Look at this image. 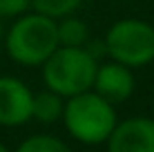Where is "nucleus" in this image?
Instances as JSON below:
<instances>
[{"instance_id":"8","label":"nucleus","mask_w":154,"mask_h":152,"mask_svg":"<svg viewBox=\"0 0 154 152\" xmlns=\"http://www.w3.org/2000/svg\"><path fill=\"white\" fill-rule=\"evenodd\" d=\"M63 110H65V103H63V96L51 90L40 92L34 96V103H31V116L38 119L40 123H54L58 119H63Z\"/></svg>"},{"instance_id":"1","label":"nucleus","mask_w":154,"mask_h":152,"mask_svg":"<svg viewBox=\"0 0 154 152\" xmlns=\"http://www.w3.org/2000/svg\"><path fill=\"white\" fill-rule=\"evenodd\" d=\"M63 121L74 139L87 145H98L109 139L116 128V112L109 101L96 92H81L69 96L63 110Z\"/></svg>"},{"instance_id":"14","label":"nucleus","mask_w":154,"mask_h":152,"mask_svg":"<svg viewBox=\"0 0 154 152\" xmlns=\"http://www.w3.org/2000/svg\"><path fill=\"white\" fill-rule=\"evenodd\" d=\"M0 38H2V25H0Z\"/></svg>"},{"instance_id":"13","label":"nucleus","mask_w":154,"mask_h":152,"mask_svg":"<svg viewBox=\"0 0 154 152\" xmlns=\"http://www.w3.org/2000/svg\"><path fill=\"white\" fill-rule=\"evenodd\" d=\"M0 152H9V150H7V148H5V145H2V143H0Z\"/></svg>"},{"instance_id":"10","label":"nucleus","mask_w":154,"mask_h":152,"mask_svg":"<svg viewBox=\"0 0 154 152\" xmlns=\"http://www.w3.org/2000/svg\"><path fill=\"white\" fill-rule=\"evenodd\" d=\"M81 2L83 0H31V7H34V11L56 20V18L72 16L81 7Z\"/></svg>"},{"instance_id":"11","label":"nucleus","mask_w":154,"mask_h":152,"mask_svg":"<svg viewBox=\"0 0 154 152\" xmlns=\"http://www.w3.org/2000/svg\"><path fill=\"white\" fill-rule=\"evenodd\" d=\"M16 152H72L67 148V143H63L60 139L49 137V134H36V137L25 139L18 145Z\"/></svg>"},{"instance_id":"3","label":"nucleus","mask_w":154,"mask_h":152,"mask_svg":"<svg viewBox=\"0 0 154 152\" xmlns=\"http://www.w3.org/2000/svg\"><path fill=\"white\" fill-rule=\"evenodd\" d=\"M98 60L85 47H58L42 63V78L51 92L60 96H76L92 90Z\"/></svg>"},{"instance_id":"4","label":"nucleus","mask_w":154,"mask_h":152,"mask_svg":"<svg viewBox=\"0 0 154 152\" xmlns=\"http://www.w3.org/2000/svg\"><path fill=\"white\" fill-rule=\"evenodd\" d=\"M105 49L112 60L127 67H143L154 60V27L145 20L125 18L109 27Z\"/></svg>"},{"instance_id":"2","label":"nucleus","mask_w":154,"mask_h":152,"mask_svg":"<svg viewBox=\"0 0 154 152\" xmlns=\"http://www.w3.org/2000/svg\"><path fill=\"white\" fill-rule=\"evenodd\" d=\"M58 47L56 20L38 11L20 16L7 34V51L20 65H42Z\"/></svg>"},{"instance_id":"9","label":"nucleus","mask_w":154,"mask_h":152,"mask_svg":"<svg viewBox=\"0 0 154 152\" xmlns=\"http://www.w3.org/2000/svg\"><path fill=\"white\" fill-rule=\"evenodd\" d=\"M89 40L87 25L78 18L65 16L60 25H58V45L60 47H85Z\"/></svg>"},{"instance_id":"7","label":"nucleus","mask_w":154,"mask_h":152,"mask_svg":"<svg viewBox=\"0 0 154 152\" xmlns=\"http://www.w3.org/2000/svg\"><path fill=\"white\" fill-rule=\"evenodd\" d=\"M92 87L96 94H100L105 101H109L114 105V103H123L132 96L134 76H132L127 65L112 60V63H105V65H98Z\"/></svg>"},{"instance_id":"5","label":"nucleus","mask_w":154,"mask_h":152,"mask_svg":"<svg viewBox=\"0 0 154 152\" xmlns=\"http://www.w3.org/2000/svg\"><path fill=\"white\" fill-rule=\"evenodd\" d=\"M34 94L23 81L14 76H0V125H23L31 119Z\"/></svg>"},{"instance_id":"6","label":"nucleus","mask_w":154,"mask_h":152,"mask_svg":"<svg viewBox=\"0 0 154 152\" xmlns=\"http://www.w3.org/2000/svg\"><path fill=\"white\" fill-rule=\"evenodd\" d=\"M109 152H154V119L134 116L116 123L107 139Z\"/></svg>"},{"instance_id":"12","label":"nucleus","mask_w":154,"mask_h":152,"mask_svg":"<svg viewBox=\"0 0 154 152\" xmlns=\"http://www.w3.org/2000/svg\"><path fill=\"white\" fill-rule=\"evenodd\" d=\"M31 0H0V18H14V16H23L29 9Z\"/></svg>"}]
</instances>
